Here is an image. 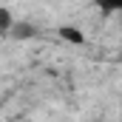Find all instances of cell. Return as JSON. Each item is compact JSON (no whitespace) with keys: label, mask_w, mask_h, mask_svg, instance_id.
I'll list each match as a JSON object with an SVG mask.
<instances>
[{"label":"cell","mask_w":122,"mask_h":122,"mask_svg":"<svg viewBox=\"0 0 122 122\" xmlns=\"http://www.w3.org/2000/svg\"><path fill=\"white\" fill-rule=\"evenodd\" d=\"M60 37L68 40V43H74V46H82V43H85V34H82L80 29H74V26H62V29H60Z\"/></svg>","instance_id":"6da1fadb"},{"label":"cell","mask_w":122,"mask_h":122,"mask_svg":"<svg viewBox=\"0 0 122 122\" xmlns=\"http://www.w3.org/2000/svg\"><path fill=\"white\" fill-rule=\"evenodd\" d=\"M97 6L105 14H122V0H97Z\"/></svg>","instance_id":"7a4b0ae2"},{"label":"cell","mask_w":122,"mask_h":122,"mask_svg":"<svg viewBox=\"0 0 122 122\" xmlns=\"http://www.w3.org/2000/svg\"><path fill=\"white\" fill-rule=\"evenodd\" d=\"M11 26H14V17H11V11L0 6V31H9Z\"/></svg>","instance_id":"3957f363"}]
</instances>
